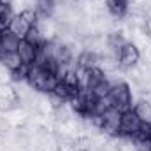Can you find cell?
I'll list each match as a JSON object with an SVG mask.
<instances>
[{"label": "cell", "mask_w": 151, "mask_h": 151, "mask_svg": "<svg viewBox=\"0 0 151 151\" xmlns=\"http://www.w3.org/2000/svg\"><path fill=\"white\" fill-rule=\"evenodd\" d=\"M58 76L46 70L40 65H30V70L27 76V83L30 84V88L42 91V93H53L55 86L58 84Z\"/></svg>", "instance_id": "6da1fadb"}, {"label": "cell", "mask_w": 151, "mask_h": 151, "mask_svg": "<svg viewBox=\"0 0 151 151\" xmlns=\"http://www.w3.org/2000/svg\"><path fill=\"white\" fill-rule=\"evenodd\" d=\"M109 100H111V106L113 109L119 111V113H125V111H130L132 109V90L127 83H116L111 88V93H109Z\"/></svg>", "instance_id": "7a4b0ae2"}, {"label": "cell", "mask_w": 151, "mask_h": 151, "mask_svg": "<svg viewBox=\"0 0 151 151\" xmlns=\"http://www.w3.org/2000/svg\"><path fill=\"white\" fill-rule=\"evenodd\" d=\"M95 100H97V97L93 95L91 90H88V88H81V90L77 91V95L72 97V100H70V107H72V111L77 113L81 118H91Z\"/></svg>", "instance_id": "3957f363"}, {"label": "cell", "mask_w": 151, "mask_h": 151, "mask_svg": "<svg viewBox=\"0 0 151 151\" xmlns=\"http://www.w3.org/2000/svg\"><path fill=\"white\" fill-rule=\"evenodd\" d=\"M91 121L97 125V128L106 135H119V123H121V113L116 109H109L102 116H91Z\"/></svg>", "instance_id": "277c9868"}, {"label": "cell", "mask_w": 151, "mask_h": 151, "mask_svg": "<svg viewBox=\"0 0 151 151\" xmlns=\"http://www.w3.org/2000/svg\"><path fill=\"white\" fill-rule=\"evenodd\" d=\"M141 62V51L139 46L132 40H127L121 49L118 51V63L121 69H135Z\"/></svg>", "instance_id": "5b68a950"}, {"label": "cell", "mask_w": 151, "mask_h": 151, "mask_svg": "<svg viewBox=\"0 0 151 151\" xmlns=\"http://www.w3.org/2000/svg\"><path fill=\"white\" fill-rule=\"evenodd\" d=\"M142 121L137 118V114L134 113L132 109L130 111H125L121 113V123H119V135L130 139L134 137L139 130H142Z\"/></svg>", "instance_id": "8992f818"}, {"label": "cell", "mask_w": 151, "mask_h": 151, "mask_svg": "<svg viewBox=\"0 0 151 151\" xmlns=\"http://www.w3.org/2000/svg\"><path fill=\"white\" fill-rule=\"evenodd\" d=\"M56 7H58L56 0H35V5H34L39 19H49V18H53L55 12H56Z\"/></svg>", "instance_id": "52a82bcc"}, {"label": "cell", "mask_w": 151, "mask_h": 151, "mask_svg": "<svg viewBox=\"0 0 151 151\" xmlns=\"http://www.w3.org/2000/svg\"><path fill=\"white\" fill-rule=\"evenodd\" d=\"M0 62H2V65L9 70V72H16V70H19L25 63H23V60H21V56L18 55V51H4L2 53V56H0Z\"/></svg>", "instance_id": "ba28073f"}, {"label": "cell", "mask_w": 151, "mask_h": 151, "mask_svg": "<svg viewBox=\"0 0 151 151\" xmlns=\"http://www.w3.org/2000/svg\"><path fill=\"white\" fill-rule=\"evenodd\" d=\"M18 55L21 56L23 63H27V65H34V63H35V60H37L39 49L35 47V46H32L30 42H27L25 39H21L19 47H18Z\"/></svg>", "instance_id": "9c48e42d"}, {"label": "cell", "mask_w": 151, "mask_h": 151, "mask_svg": "<svg viewBox=\"0 0 151 151\" xmlns=\"http://www.w3.org/2000/svg\"><path fill=\"white\" fill-rule=\"evenodd\" d=\"M99 60H100V55L95 53V51H90V49H84L79 53L77 56V69L81 70H86V69H91V67H97L99 65Z\"/></svg>", "instance_id": "30bf717a"}, {"label": "cell", "mask_w": 151, "mask_h": 151, "mask_svg": "<svg viewBox=\"0 0 151 151\" xmlns=\"http://www.w3.org/2000/svg\"><path fill=\"white\" fill-rule=\"evenodd\" d=\"M130 141H132V148L135 151H151V139H150V135H148L146 125L134 137H130Z\"/></svg>", "instance_id": "8fae6325"}, {"label": "cell", "mask_w": 151, "mask_h": 151, "mask_svg": "<svg viewBox=\"0 0 151 151\" xmlns=\"http://www.w3.org/2000/svg\"><path fill=\"white\" fill-rule=\"evenodd\" d=\"M19 42H21V39L18 37L16 34H12L9 28L0 32V46H2L4 51H18Z\"/></svg>", "instance_id": "7c38bea8"}, {"label": "cell", "mask_w": 151, "mask_h": 151, "mask_svg": "<svg viewBox=\"0 0 151 151\" xmlns=\"http://www.w3.org/2000/svg\"><path fill=\"white\" fill-rule=\"evenodd\" d=\"M130 0H106V9L114 18H123L128 12Z\"/></svg>", "instance_id": "4fadbf2b"}, {"label": "cell", "mask_w": 151, "mask_h": 151, "mask_svg": "<svg viewBox=\"0 0 151 151\" xmlns=\"http://www.w3.org/2000/svg\"><path fill=\"white\" fill-rule=\"evenodd\" d=\"M132 111L137 114V118L142 121V125H150L151 123V100H148V99L137 100V104H135V107Z\"/></svg>", "instance_id": "5bb4252c"}, {"label": "cell", "mask_w": 151, "mask_h": 151, "mask_svg": "<svg viewBox=\"0 0 151 151\" xmlns=\"http://www.w3.org/2000/svg\"><path fill=\"white\" fill-rule=\"evenodd\" d=\"M25 40H27V42H30L32 46H35L37 49H40V47L46 44V39H44V35L40 34V30H39L37 25H35V27H32V28L28 30V34L25 35Z\"/></svg>", "instance_id": "9a60e30c"}, {"label": "cell", "mask_w": 151, "mask_h": 151, "mask_svg": "<svg viewBox=\"0 0 151 151\" xmlns=\"http://www.w3.org/2000/svg\"><path fill=\"white\" fill-rule=\"evenodd\" d=\"M111 88H113V83H111L109 79H104V81L99 83L95 88H91V91H93V95H95L97 99H106V97H109Z\"/></svg>", "instance_id": "2e32d148"}, {"label": "cell", "mask_w": 151, "mask_h": 151, "mask_svg": "<svg viewBox=\"0 0 151 151\" xmlns=\"http://www.w3.org/2000/svg\"><path fill=\"white\" fill-rule=\"evenodd\" d=\"M144 32H146V35H148V39H150V42H151V16H150V18H146V25H144Z\"/></svg>", "instance_id": "e0dca14e"}, {"label": "cell", "mask_w": 151, "mask_h": 151, "mask_svg": "<svg viewBox=\"0 0 151 151\" xmlns=\"http://www.w3.org/2000/svg\"><path fill=\"white\" fill-rule=\"evenodd\" d=\"M146 130H148V135H150V139H151V123L146 125Z\"/></svg>", "instance_id": "ac0fdd59"}, {"label": "cell", "mask_w": 151, "mask_h": 151, "mask_svg": "<svg viewBox=\"0 0 151 151\" xmlns=\"http://www.w3.org/2000/svg\"><path fill=\"white\" fill-rule=\"evenodd\" d=\"M2 53H4V49H2V46H0V56H2Z\"/></svg>", "instance_id": "d6986e66"}]
</instances>
